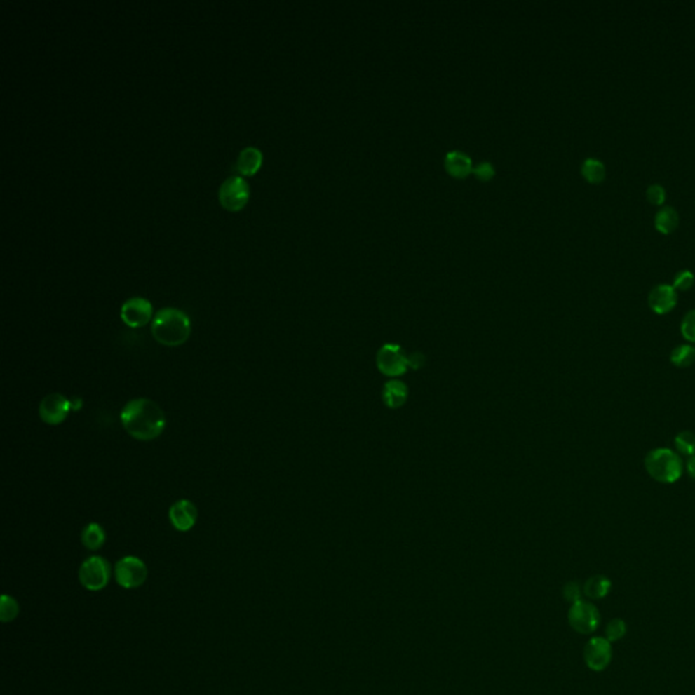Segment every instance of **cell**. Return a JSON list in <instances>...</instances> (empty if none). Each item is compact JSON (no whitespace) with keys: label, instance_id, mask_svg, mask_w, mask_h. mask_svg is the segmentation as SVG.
I'll return each instance as SVG.
<instances>
[{"label":"cell","instance_id":"ac0fdd59","mask_svg":"<svg viewBox=\"0 0 695 695\" xmlns=\"http://www.w3.org/2000/svg\"><path fill=\"white\" fill-rule=\"evenodd\" d=\"M581 174L590 184H600L606 178V166L600 159L588 158L581 165Z\"/></svg>","mask_w":695,"mask_h":695},{"label":"cell","instance_id":"4316f807","mask_svg":"<svg viewBox=\"0 0 695 695\" xmlns=\"http://www.w3.org/2000/svg\"><path fill=\"white\" fill-rule=\"evenodd\" d=\"M647 198L654 205H661L666 201V189L659 184L649 185L647 189Z\"/></svg>","mask_w":695,"mask_h":695},{"label":"cell","instance_id":"6da1fadb","mask_svg":"<svg viewBox=\"0 0 695 695\" xmlns=\"http://www.w3.org/2000/svg\"><path fill=\"white\" fill-rule=\"evenodd\" d=\"M120 419L128 433L143 442L159 438L166 426L163 410L158 403L148 398L129 400Z\"/></svg>","mask_w":695,"mask_h":695},{"label":"cell","instance_id":"5b68a950","mask_svg":"<svg viewBox=\"0 0 695 695\" xmlns=\"http://www.w3.org/2000/svg\"><path fill=\"white\" fill-rule=\"evenodd\" d=\"M79 580L86 590H104L110 580L109 562L100 555L87 558L79 569Z\"/></svg>","mask_w":695,"mask_h":695},{"label":"cell","instance_id":"d6986e66","mask_svg":"<svg viewBox=\"0 0 695 695\" xmlns=\"http://www.w3.org/2000/svg\"><path fill=\"white\" fill-rule=\"evenodd\" d=\"M380 356H384L383 360H379V367L386 374L396 375L400 372L402 358L397 353L396 348L394 351H390V346H384V353L380 352Z\"/></svg>","mask_w":695,"mask_h":695},{"label":"cell","instance_id":"7c38bea8","mask_svg":"<svg viewBox=\"0 0 695 695\" xmlns=\"http://www.w3.org/2000/svg\"><path fill=\"white\" fill-rule=\"evenodd\" d=\"M648 303L649 307L652 309L656 314H667L671 310H674L676 303H677V294L674 285L668 284H659L653 288L648 296Z\"/></svg>","mask_w":695,"mask_h":695},{"label":"cell","instance_id":"7a4b0ae2","mask_svg":"<svg viewBox=\"0 0 695 695\" xmlns=\"http://www.w3.org/2000/svg\"><path fill=\"white\" fill-rule=\"evenodd\" d=\"M189 316L184 311L173 307L162 309L152 319L151 333L154 338L166 346H180L188 341L190 336Z\"/></svg>","mask_w":695,"mask_h":695},{"label":"cell","instance_id":"30bf717a","mask_svg":"<svg viewBox=\"0 0 695 695\" xmlns=\"http://www.w3.org/2000/svg\"><path fill=\"white\" fill-rule=\"evenodd\" d=\"M72 410L71 400H67L62 394H50L45 397L40 403V417L49 425H58L68 417Z\"/></svg>","mask_w":695,"mask_h":695},{"label":"cell","instance_id":"ba28073f","mask_svg":"<svg viewBox=\"0 0 695 695\" xmlns=\"http://www.w3.org/2000/svg\"><path fill=\"white\" fill-rule=\"evenodd\" d=\"M612 644L606 637H593L584 647V661L587 667L600 673L610 666Z\"/></svg>","mask_w":695,"mask_h":695},{"label":"cell","instance_id":"e0dca14e","mask_svg":"<svg viewBox=\"0 0 695 695\" xmlns=\"http://www.w3.org/2000/svg\"><path fill=\"white\" fill-rule=\"evenodd\" d=\"M106 541V534L104 528L98 523H90L85 527L82 532V544L88 550H98L102 548Z\"/></svg>","mask_w":695,"mask_h":695},{"label":"cell","instance_id":"2e32d148","mask_svg":"<svg viewBox=\"0 0 695 695\" xmlns=\"http://www.w3.org/2000/svg\"><path fill=\"white\" fill-rule=\"evenodd\" d=\"M679 224V215L673 207H663L654 216V227L663 234H671Z\"/></svg>","mask_w":695,"mask_h":695},{"label":"cell","instance_id":"52a82bcc","mask_svg":"<svg viewBox=\"0 0 695 695\" xmlns=\"http://www.w3.org/2000/svg\"><path fill=\"white\" fill-rule=\"evenodd\" d=\"M569 625L574 632L591 634L599 628L600 612L595 605L586 600H579L572 605L568 614Z\"/></svg>","mask_w":695,"mask_h":695},{"label":"cell","instance_id":"9a60e30c","mask_svg":"<svg viewBox=\"0 0 695 695\" xmlns=\"http://www.w3.org/2000/svg\"><path fill=\"white\" fill-rule=\"evenodd\" d=\"M611 591V581L610 579H607L606 576L603 574H598V576H592L590 577L584 587H583V592L587 598H590L592 600H599V599H603L606 598Z\"/></svg>","mask_w":695,"mask_h":695},{"label":"cell","instance_id":"277c9868","mask_svg":"<svg viewBox=\"0 0 695 695\" xmlns=\"http://www.w3.org/2000/svg\"><path fill=\"white\" fill-rule=\"evenodd\" d=\"M250 189L248 182L239 177H229L219 189V201L227 211H241L249 201Z\"/></svg>","mask_w":695,"mask_h":695},{"label":"cell","instance_id":"8992f818","mask_svg":"<svg viewBox=\"0 0 695 695\" xmlns=\"http://www.w3.org/2000/svg\"><path fill=\"white\" fill-rule=\"evenodd\" d=\"M147 574L146 564L137 557L128 555L116 564V580L126 590L143 586L147 580Z\"/></svg>","mask_w":695,"mask_h":695},{"label":"cell","instance_id":"cb8c5ba5","mask_svg":"<svg viewBox=\"0 0 695 695\" xmlns=\"http://www.w3.org/2000/svg\"><path fill=\"white\" fill-rule=\"evenodd\" d=\"M405 396H406V389L403 387V384L400 383H389L384 389V400L387 402V405L390 406H400V397H402L405 400Z\"/></svg>","mask_w":695,"mask_h":695},{"label":"cell","instance_id":"4fadbf2b","mask_svg":"<svg viewBox=\"0 0 695 695\" xmlns=\"http://www.w3.org/2000/svg\"><path fill=\"white\" fill-rule=\"evenodd\" d=\"M262 152L257 147H245L238 155L235 170L243 175H253L262 165Z\"/></svg>","mask_w":695,"mask_h":695},{"label":"cell","instance_id":"f1b7e54d","mask_svg":"<svg viewBox=\"0 0 695 695\" xmlns=\"http://www.w3.org/2000/svg\"><path fill=\"white\" fill-rule=\"evenodd\" d=\"M564 598L572 605L581 600V588L577 583H568L564 587Z\"/></svg>","mask_w":695,"mask_h":695},{"label":"cell","instance_id":"3957f363","mask_svg":"<svg viewBox=\"0 0 695 695\" xmlns=\"http://www.w3.org/2000/svg\"><path fill=\"white\" fill-rule=\"evenodd\" d=\"M645 467L653 480L661 484L676 483L683 470L680 458L668 448L651 451L645 458Z\"/></svg>","mask_w":695,"mask_h":695},{"label":"cell","instance_id":"83f0119b","mask_svg":"<svg viewBox=\"0 0 695 695\" xmlns=\"http://www.w3.org/2000/svg\"><path fill=\"white\" fill-rule=\"evenodd\" d=\"M473 174L483 181H487L494 175V168L490 162H481L473 168Z\"/></svg>","mask_w":695,"mask_h":695},{"label":"cell","instance_id":"7402d4cb","mask_svg":"<svg viewBox=\"0 0 695 695\" xmlns=\"http://www.w3.org/2000/svg\"><path fill=\"white\" fill-rule=\"evenodd\" d=\"M626 632H628L626 622L623 619H621V618H614V619H611L610 622L607 623V626H606L605 637L612 644V642H616V641L622 640L625 637Z\"/></svg>","mask_w":695,"mask_h":695},{"label":"cell","instance_id":"ffe728a7","mask_svg":"<svg viewBox=\"0 0 695 695\" xmlns=\"http://www.w3.org/2000/svg\"><path fill=\"white\" fill-rule=\"evenodd\" d=\"M671 363L676 367H690L695 361V348L690 345H680L671 352Z\"/></svg>","mask_w":695,"mask_h":695},{"label":"cell","instance_id":"d4e9b609","mask_svg":"<svg viewBox=\"0 0 695 695\" xmlns=\"http://www.w3.org/2000/svg\"><path fill=\"white\" fill-rule=\"evenodd\" d=\"M682 336L690 342H695V310L689 311L680 325Z\"/></svg>","mask_w":695,"mask_h":695},{"label":"cell","instance_id":"f546056e","mask_svg":"<svg viewBox=\"0 0 695 695\" xmlns=\"http://www.w3.org/2000/svg\"><path fill=\"white\" fill-rule=\"evenodd\" d=\"M687 470H689L690 475H691L693 478H695V455H693V457L690 458V461H689V464H687Z\"/></svg>","mask_w":695,"mask_h":695},{"label":"cell","instance_id":"8fae6325","mask_svg":"<svg viewBox=\"0 0 695 695\" xmlns=\"http://www.w3.org/2000/svg\"><path fill=\"white\" fill-rule=\"evenodd\" d=\"M169 518L175 529L189 531L197 522V508L190 500H180L170 508Z\"/></svg>","mask_w":695,"mask_h":695},{"label":"cell","instance_id":"44dd1931","mask_svg":"<svg viewBox=\"0 0 695 695\" xmlns=\"http://www.w3.org/2000/svg\"><path fill=\"white\" fill-rule=\"evenodd\" d=\"M20 612V606L17 603V600L8 595H3L1 596V603H0V619L1 622L7 623V622H11L17 618Z\"/></svg>","mask_w":695,"mask_h":695},{"label":"cell","instance_id":"5bb4252c","mask_svg":"<svg viewBox=\"0 0 695 695\" xmlns=\"http://www.w3.org/2000/svg\"><path fill=\"white\" fill-rule=\"evenodd\" d=\"M444 166L447 171L458 178L473 173V161L462 151H450L444 158Z\"/></svg>","mask_w":695,"mask_h":695},{"label":"cell","instance_id":"9c48e42d","mask_svg":"<svg viewBox=\"0 0 695 695\" xmlns=\"http://www.w3.org/2000/svg\"><path fill=\"white\" fill-rule=\"evenodd\" d=\"M152 318V304L146 297H130L121 306V319L129 328H142Z\"/></svg>","mask_w":695,"mask_h":695},{"label":"cell","instance_id":"484cf974","mask_svg":"<svg viewBox=\"0 0 695 695\" xmlns=\"http://www.w3.org/2000/svg\"><path fill=\"white\" fill-rule=\"evenodd\" d=\"M693 285H694V274H691L690 271L684 269V271H680V272H677V274H675V290L687 291V290H690Z\"/></svg>","mask_w":695,"mask_h":695},{"label":"cell","instance_id":"603a6c76","mask_svg":"<svg viewBox=\"0 0 695 695\" xmlns=\"http://www.w3.org/2000/svg\"><path fill=\"white\" fill-rule=\"evenodd\" d=\"M675 447L676 450L683 454V455H690L693 457L695 455V435L689 432V431H684V432H680L676 438H675Z\"/></svg>","mask_w":695,"mask_h":695}]
</instances>
